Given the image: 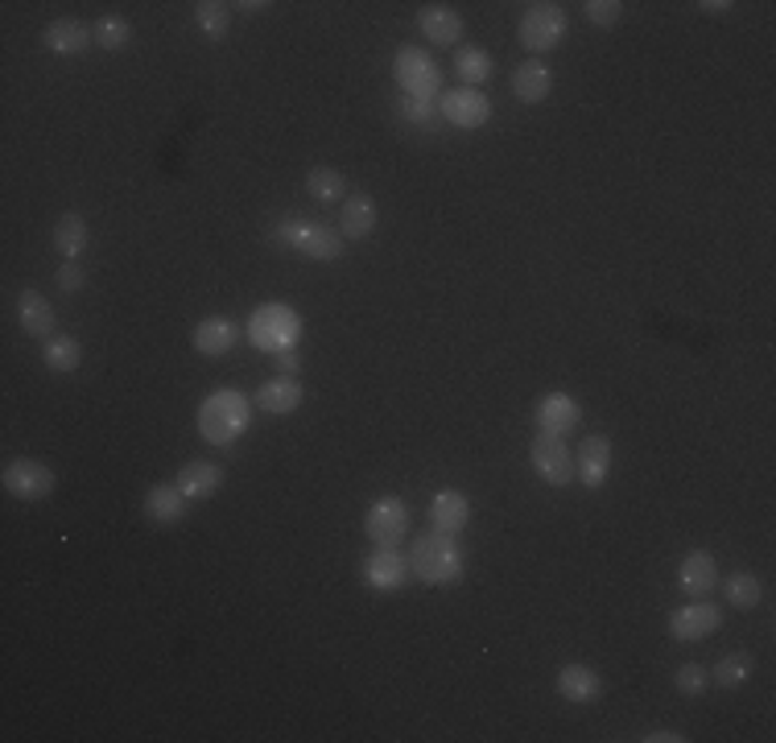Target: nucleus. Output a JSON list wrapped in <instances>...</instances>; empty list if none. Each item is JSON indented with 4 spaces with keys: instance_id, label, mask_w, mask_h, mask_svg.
<instances>
[{
    "instance_id": "obj_1",
    "label": "nucleus",
    "mask_w": 776,
    "mask_h": 743,
    "mask_svg": "<svg viewBox=\"0 0 776 743\" xmlns=\"http://www.w3.org/2000/svg\"><path fill=\"white\" fill-rule=\"evenodd\" d=\"M252 422V401L240 389H215L203 405H198V434L211 446H231Z\"/></svg>"
},
{
    "instance_id": "obj_2",
    "label": "nucleus",
    "mask_w": 776,
    "mask_h": 743,
    "mask_svg": "<svg viewBox=\"0 0 776 743\" xmlns=\"http://www.w3.org/2000/svg\"><path fill=\"white\" fill-rule=\"evenodd\" d=\"M410 575H417L426 587H451V582H458L463 578V554H458L455 537L438 529L413 537Z\"/></svg>"
},
{
    "instance_id": "obj_3",
    "label": "nucleus",
    "mask_w": 776,
    "mask_h": 743,
    "mask_svg": "<svg viewBox=\"0 0 776 743\" xmlns=\"http://www.w3.org/2000/svg\"><path fill=\"white\" fill-rule=\"evenodd\" d=\"M298 339H302V314L286 302H265L252 310V319H248V343L257 351H293L298 348Z\"/></svg>"
},
{
    "instance_id": "obj_4",
    "label": "nucleus",
    "mask_w": 776,
    "mask_h": 743,
    "mask_svg": "<svg viewBox=\"0 0 776 743\" xmlns=\"http://www.w3.org/2000/svg\"><path fill=\"white\" fill-rule=\"evenodd\" d=\"M273 236L277 244L302 252L306 260H339L343 257V244H348L339 231H331L319 219H286V224H277Z\"/></svg>"
},
{
    "instance_id": "obj_5",
    "label": "nucleus",
    "mask_w": 776,
    "mask_h": 743,
    "mask_svg": "<svg viewBox=\"0 0 776 743\" xmlns=\"http://www.w3.org/2000/svg\"><path fill=\"white\" fill-rule=\"evenodd\" d=\"M566 38V9L558 0H534L520 17V47L529 54H549Z\"/></svg>"
},
{
    "instance_id": "obj_6",
    "label": "nucleus",
    "mask_w": 776,
    "mask_h": 743,
    "mask_svg": "<svg viewBox=\"0 0 776 743\" xmlns=\"http://www.w3.org/2000/svg\"><path fill=\"white\" fill-rule=\"evenodd\" d=\"M0 484H4V492H9L13 501L38 504L54 496L59 475H54V467L42 463V458H9L4 471H0Z\"/></svg>"
},
{
    "instance_id": "obj_7",
    "label": "nucleus",
    "mask_w": 776,
    "mask_h": 743,
    "mask_svg": "<svg viewBox=\"0 0 776 743\" xmlns=\"http://www.w3.org/2000/svg\"><path fill=\"white\" fill-rule=\"evenodd\" d=\"M393 75H396V87L410 95V100H434L442 92V71L438 62L430 59L422 47H405L396 50V62H393Z\"/></svg>"
},
{
    "instance_id": "obj_8",
    "label": "nucleus",
    "mask_w": 776,
    "mask_h": 743,
    "mask_svg": "<svg viewBox=\"0 0 776 743\" xmlns=\"http://www.w3.org/2000/svg\"><path fill=\"white\" fill-rule=\"evenodd\" d=\"M529 458H534V471L549 487H566L575 479V455H570V446H566L562 438H553V434H537Z\"/></svg>"
},
{
    "instance_id": "obj_9",
    "label": "nucleus",
    "mask_w": 776,
    "mask_h": 743,
    "mask_svg": "<svg viewBox=\"0 0 776 743\" xmlns=\"http://www.w3.org/2000/svg\"><path fill=\"white\" fill-rule=\"evenodd\" d=\"M364 533L376 546H396L410 533V508L396 501V496H381V501L368 508Z\"/></svg>"
},
{
    "instance_id": "obj_10",
    "label": "nucleus",
    "mask_w": 776,
    "mask_h": 743,
    "mask_svg": "<svg viewBox=\"0 0 776 743\" xmlns=\"http://www.w3.org/2000/svg\"><path fill=\"white\" fill-rule=\"evenodd\" d=\"M438 107L446 121L455 124V128H467V133H475V128H484L492 121V100L479 87H455V92L442 95Z\"/></svg>"
},
{
    "instance_id": "obj_11",
    "label": "nucleus",
    "mask_w": 776,
    "mask_h": 743,
    "mask_svg": "<svg viewBox=\"0 0 776 743\" xmlns=\"http://www.w3.org/2000/svg\"><path fill=\"white\" fill-rule=\"evenodd\" d=\"M410 578V558L396 546H376L364 558V582L372 591H396Z\"/></svg>"
},
{
    "instance_id": "obj_12",
    "label": "nucleus",
    "mask_w": 776,
    "mask_h": 743,
    "mask_svg": "<svg viewBox=\"0 0 776 743\" xmlns=\"http://www.w3.org/2000/svg\"><path fill=\"white\" fill-rule=\"evenodd\" d=\"M17 322H21V331L30 334V339H42V343H50V339L59 334V314H54V306H50L46 293H38V289H21V298H17Z\"/></svg>"
},
{
    "instance_id": "obj_13",
    "label": "nucleus",
    "mask_w": 776,
    "mask_h": 743,
    "mask_svg": "<svg viewBox=\"0 0 776 743\" xmlns=\"http://www.w3.org/2000/svg\"><path fill=\"white\" fill-rule=\"evenodd\" d=\"M677 587H682L690 599H711L718 587V561L711 549H690L682 558V570H677Z\"/></svg>"
},
{
    "instance_id": "obj_14",
    "label": "nucleus",
    "mask_w": 776,
    "mask_h": 743,
    "mask_svg": "<svg viewBox=\"0 0 776 743\" xmlns=\"http://www.w3.org/2000/svg\"><path fill=\"white\" fill-rule=\"evenodd\" d=\"M723 623V611L706 599H694V603L677 607L670 616V637L673 640H706Z\"/></svg>"
},
{
    "instance_id": "obj_15",
    "label": "nucleus",
    "mask_w": 776,
    "mask_h": 743,
    "mask_svg": "<svg viewBox=\"0 0 776 743\" xmlns=\"http://www.w3.org/2000/svg\"><path fill=\"white\" fill-rule=\"evenodd\" d=\"M42 42H46L50 54L75 59V54H83L95 42V30L87 21H79V17H59V21H50L46 30H42Z\"/></svg>"
},
{
    "instance_id": "obj_16",
    "label": "nucleus",
    "mask_w": 776,
    "mask_h": 743,
    "mask_svg": "<svg viewBox=\"0 0 776 743\" xmlns=\"http://www.w3.org/2000/svg\"><path fill=\"white\" fill-rule=\"evenodd\" d=\"M579 422H582V410L570 393H546L537 401V425H541V434L566 438L570 430H579Z\"/></svg>"
},
{
    "instance_id": "obj_17",
    "label": "nucleus",
    "mask_w": 776,
    "mask_h": 743,
    "mask_svg": "<svg viewBox=\"0 0 776 743\" xmlns=\"http://www.w3.org/2000/svg\"><path fill=\"white\" fill-rule=\"evenodd\" d=\"M178 492H183L190 504H203V501H211L215 492L224 487V471L215 467V463H207V458H190L183 471H178Z\"/></svg>"
},
{
    "instance_id": "obj_18",
    "label": "nucleus",
    "mask_w": 776,
    "mask_h": 743,
    "mask_svg": "<svg viewBox=\"0 0 776 743\" xmlns=\"http://www.w3.org/2000/svg\"><path fill=\"white\" fill-rule=\"evenodd\" d=\"M467 520H472V501L463 496V492H455V487H442L438 496L430 501V525L438 533H463L467 529Z\"/></svg>"
},
{
    "instance_id": "obj_19",
    "label": "nucleus",
    "mask_w": 776,
    "mask_h": 743,
    "mask_svg": "<svg viewBox=\"0 0 776 743\" xmlns=\"http://www.w3.org/2000/svg\"><path fill=\"white\" fill-rule=\"evenodd\" d=\"M186 496L178 492V484H153L145 492V520L157 525V529H169L186 516Z\"/></svg>"
},
{
    "instance_id": "obj_20",
    "label": "nucleus",
    "mask_w": 776,
    "mask_h": 743,
    "mask_svg": "<svg viewBox=\"0 0 776 743\" xmlns=\"http://www.w3.org/2000/svg\"><path fill=\"white\" fill-rule=\"evenodd\" d=\"M611 471V438L608 434H591V438L582 442L579 451V463H575V479L582 487H603Z\"/></svg>"
},
{
    "instance_id": "obj_21",
    "label": "nucleus",
    "mask_w": 776,
    "mask_h": 743,
    "mask_svg": "<svg viewBox=\"0 0 776 743\" xmlns=\"http://www.w3.org/2000/svg\"><path fill=\"white\" fill-rule=\"evenodd\" d=\"M417 30L426 42L434 47H455L458 38H463V17L451 9V4H426L422 13H417Z\"/></svg>"
},
{
    "instance_id": "obj_22",
    "label": "nucleus",
    "mask_w": 776,
    "mask_h": 743,
    "mask_svg": "<svg viewBox=\"0 0 776 743\" xmlns=\"http://www.w3.org/2000/svg\"><path fill=\"white\" fill-rule=\"evenodd\" d=\"M236 339H240V327L224 314H211V319H203L195 327V351L198 355H207V360H219V355H228L236 348Z\"/></svg>"
},
{
    "instance_id": "obj_23",
    "label": "nucleus",
    "mask_w": 776,
    "mask_h": 743,
    "mask_svg": "<svg viewBox=\"0 0 776 743\" xmlns=\"http://www.w3.org/2000/svg\"><path fill=\"white\" fill-rule=\"evenodd\" d=\"M549 92H553V75H549V66L541 59L520 62L513 71V95L520 104H546Z\"/></svg>"
},
{
    "instance_id": "obj_24",
    "label": "nucleus",
    "mask_w": 776,
    "mask_h": 743,
    "mask_svg": "<svg viewBox=\"0 0 776 743\" xmlns=\"http://www.w3.org/2000/svg\"><path fill=\"white\" fill-rule=\"evenodd\" d=\"M553 685H558V694H562L566 702H579V706L599 702V694H603V678H599L591 665H562Z\"/></svg>"
},
{
    "instance_id": "obj_25",
    "label": "nucleus",
    "mask_w": 776,
    "mask_h": 743,
    "mask_svg": "<svg viewBox=\"0 0 776 743\" xmlns=\"http://www.w3.org/2000/svg\"><path fill=\"white\" fill-rule=\"evenodd\" d=\"M302 396H306L302 384L293 376H273L257 389V405L265 413H273V417H286V413H293L302 405Z\"/></svg>"
},
{
    "instance_id": "obj_26",
    "label": "nucleus",
    "mask_w": 776,
    "mask_h": 743,
    "mask_svg": "<svg viewBox=\"0 0 776 743\" xmlns=\"http://www.w3.org/2000/svg\"><path fill=\"white\" fill-rule=\"evenodd\" d=\"M372 231H376V203H372V195H348V198H343L339 236H343V240H368Z\"/></svg>"
},
{
    "instance_id": "obj_27",
    "label": "nucleus",
    "mask_w": 776,
    "mask_h": 743,
    "mask_svg": "<svg viewBox=\"0 0 776 743\" xmlns=\"http://www.w3.org/2000/svg\"><path fill=\"white\" fill-rule=\"evenodd\" d=\"M87 244H92V228H87V219L79 211H66L59 215V224H54V252L62 260H79L87 252Z\"/></svg>"
},
{
    "instance_id": "obj_28",
    "label": "nucleus",
    "mask_w": 776,
    "mask_h": 743,
    "mask_svg": "<svg viewBox=\"0 0 776 743\" xmlns=\"http://www.w3.org/2000/svg\"><path fill=\"white\" fill-rule=\"evenodd\" d=\"M306 190H310V198L314 203H343L348 198V178L339 174L335 166H314L310 174H306Z\"/></svg>"
},
{
    "instance_id": "obj_29",
    "label": "nucleus",
    "mask_w": 776,
    "mask_h": 743,
    "mask_svg": "<svg viewBox=\"0 0 776 743\" xmlns=\"http://www.w3.org/2000/svg\"><path fill=\"white\" fill-rule=\"evenodd\" d=\"M42 360H46L50 372L71 376V372H79V364H83V348H79V339H71V334H54L46 348H42Z\"/></svg>"
},
{
    "instance_id": "obj_30",
    "label": "nucleus",
    "mask_w": 776,
    "mask_h": 743,
    "mask_svg": "<svg viewBox=\"0 0 776 743\" xmlns=\"http://www.w3.org/2000/svg\"><path fill=\"white\" fill-rule=\"evenodd\" d=\"M455 75L463 79V87H479L492 79V54L479 47H458L455 50Z\"/></svg>"
},
{
    "instance_id": "obj_31",
    "label": "nucleus",
    "mask_w": 776,
    "mask_h": 743,
    "mask_svg": "<svg viewBox=\"0 0 776 743\" xmlns=\"http://www.w3.org/2000/svg\"><path fill=\"white\" fill-rule=\"evenodd\" d=\"M195 25L207 38H215V42H224L231 30V4H219V0H198L195 4Z\"/></svg>"
},
{
    "instance_id": "obj_32",
    "label": "nucleus",
    "mask_w": 776,
    "mask_h": 743,
    "mask_svg": "<svg viewBox=\"0 0 776 743\" xmlns=\"http://www.w3.org/2000/svg\"><path fill=\"white\" fill-rule=\"evenodd\" d=\"M752 669H756V657L752 652H727L723 661L715 665V682H718V690H739V685L752 678Z\"/></svg>"
},
{
    "instance_id": "obj_33",
    "label": "nucleus",
    "mask_w": 776,
    "mask_h": 743,
    "mask_svg": "<svg viewBox=\"0 0 776 743\" xmlns=\"http://www.w3.org/2000/svg\"><path fill=\"white\" fill-rule=\"evenodd\" d=\"M723 595H727L731 607H739V611H752V607L761 603V578L739 570V575H727L723 582Z\"/></svg>"
},
{
    "instance_id": "obj_34",
    "label": "nucleus",
    "mask_w": 776,
    "mask_h": 743,
    "mask_svg": "<svg viewBox=\"0 0 776 743\" xmlns=\"http://www.w3.org/2000/svg\"><path fill=\"white\" fill-rule=\"evenodd\" d=\"M133 42V25L124 17H100L95 21V47L100 50H124Z\"/></svg>"
},
{
    "instance_id": "obj_35",
    "label": "nucleus",
    "mask_w": 776,
    "mask_h": 743,
    "mask_svg": "<svg viewBox=\"0 0 776 743\" xmlns=\"http://www.w3.org/2000/svg\"><path fill=\"white\" fill-rule=\"evenodd\" d=\"M624 17V4L620 0H587V21L599 25V30H615Z\"/></svg>"
},
{
    "instance_id": "obj_36",
    "label": "nucleus",
    "mask_w": 776,
    "mask_h": 743,
    "mask_svg": "<svg viewBox=\"0 0 776 743\" xmlns=\"http://www.w3.org/2000/svg\"><path fill=\"white\" fill-rule=\"evenodd\" d=\"M673 685H677V694H685V698H702L706 694V669L690 661V665H682L673 673Z\"/></svg>"
},
{
    "instance_id": "obj_37",
    "label": "nucleus",
    "mask_w": 776,
    "mask_h": 743,
    "mask_svg": "<svg viewBox=\"0 0 776 743\" xmlns=\"http://www.w3.org/2000/svg\"><path fill=\"white\" fill-rule=\"evenodd\" d=\"M87 286V277H83V269H79V260H66L59 269V289L62 293H79V289Z\"/></svg>"
},
{
    "instance_id": "obj_38",
    "label": "nucleus",
    "mask_w": 776,
    "mask_h": 743,
    "mask_svg": "<svg viewBox=\"0 0 776 743\" xmlns=\"http://www.w3.org/2000/svg\"><path fill=\"white\" fill-rule=\"evenodd\" d=\"M401 116L410 124H430L434 121V107H430L426 100H410V95H405V100H401Z\"/></svg>"
},
{
    "instance_id": "obj_39",
    "label": "nucleus",
    "mask_w": 776,
    "mask_h": 743,
    "mask_svg": "<svg viewBox=\"0 0 776 743\" xmlns=\"http://www.w3.org/2000/svg\"><path fill=\"white\" fill-rule=\"evenodd\" d=\"M273 360H277V372H281V376H293V372H298V348H293V351H277Z\"/></svg>"
},
{
    "instance_id": "obj_40",
    "label": "nucleus",
    "mask_w": 776,
    "mask_h": 743,
    "mask_svg": "<svg viewBox=\"0 0 776 743\" xmlns=\"http://www.w3.org/2000/svg\"><path fill=\"white\" fill-rule=\"evenodd\" d=\"M640 740H644V743H682L685 735H677V731H644Z\"/></svg>"
},
{
    "instance_id": "obj_41",
    "label": "nucleus",
    "mask_w": 776,
    "mask_h": 743,
    "mask_svg": "<svg viewBox=\"0 0 776 743\" xmlns=\"http://www.w3.org/2000/svg\"><path fill=\"white\" fill-rule=\"evenodd\" d=\"M699 9H702V13H711V17H723V13H731L735 4H731V0H702Z\"/></svg>"
},
{
    "instance_id": "obj_42",
    "label": "nucleus",
    "mask_w": 776,
    "mask_h": 743,
    "mask_svg": "<svg viewBox=\"0 0 776 743\" xmlns=\"http://www.w3.org/2000/svg\"><path fill=\"white\" fill-rule=\"evenodd\" d=\"M231 9H240V13H265L269 0H240V4H231Z\"/></svg>"
}]
</instances>
